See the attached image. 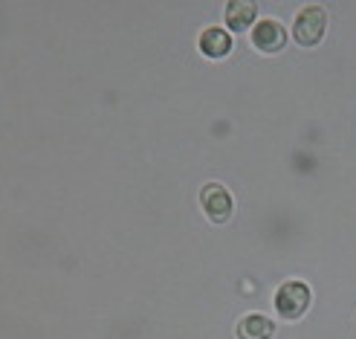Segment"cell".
Returning a JSON list of instances; mask_svg holds the SVG:
<instances>
[{"instance_id":"obj_3","label":"cell","mask_w":356,"mask_h":339,"mask_svg":"<svg viewBox=\"0 0 356 339\" xmlns=\"http://www.w3.org/2000/svg\"><path fill=\"white\" fill-rule=\"evenodd\" d=\"M200 206H203L206 218H209L211 223H226L229 218H232V209H235L232 194H229L226 186H220V183H206V186H203V191H200Z\"/></svg>"},{"instance_id":"obj_2","label":"cell","mask_w":356,"mask_h":339,"mask_svg":"<svg viewBox=\"0 0 356 339\" xmlns=\"http://www.w3.org/2000/svg\"><path fill=\"white\" fill-rule=\"evenodd\" d=\"M310 287L305 281H287L281 284L275 293V313L284 322H298L301 316L310 310Z\"/></svg>"},{"instance_id":"obj_5","label":"cell","mask_w":356,"mask_h":339,"mask_svg":"<svg viewBox=\"0 0 356 339\" xmlns=\"http://www.w3.org/2000/svg\"><path fill=\"white\" fill-rule=\"evenodd\" d=\"M258 17L255 0H229L226 3V26L232 32H246Z\"/></svg>"},{"instance_id":"obj_7","label":"cell","mask_w":356,"mask_h":339,"mask_svg":"<svg viewBox=\"0 0 356 339\" xmlns=\"http://www.w3.org/2000/svg\"><path fill=\"white\" fill-rule=\"evenodd\" d=\"M275 322L266 319L264 313H246L238 322V339H273Z\"/></svg>"},{"instance_id":"obj_6","label":"cell","mask_w":356,"mask_h":339,"mask_svg":"<svg viewBox=\"0 0 356 339\" xmlns=\"http://www.w3.org/2000/svg\"><path fill=\"white\" fill-rule=\"evenodd\" d=\"M200 52L206 58H226L229 52H232V38H229V32L220 29V26H209L200 32Z\"/></svg>"},{"instance_id":"obj_1","label":"cell","mask_w":356,"mask_h":339,"mask_svg":"<svg viewBox=\"0 0 356 339\" xmlns=\"http://www.w3.org/2000/svg\"><path fill=\"white\" fill-rule=\"evenodd\" d=\"M327 9L318 6V3H307L305 9H301L296 15L293 21V41L301 44V47H316L322 44L325 32H327Z\"/></svg>"},{"instance_id":"obj_4","label":"cell","mask_w":356,"mask_h":339,"mask_svg":"<svg viewBox=\"0 0 356 339\" xmlns=\"http://www.w3.org/2000/svg\"><path fill=\"white\" fill-rule=\"evenodd\" d=\"M252 44L255 49L261 52H281L284 47H287V29H284L281 21H273V17H264V21L255 24L252 29Z\"/></svg>"}]
</instances>
